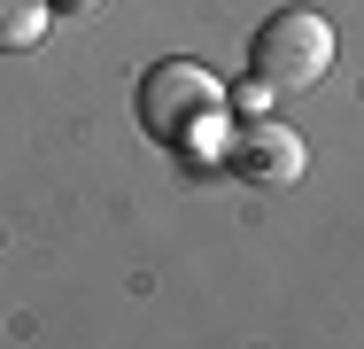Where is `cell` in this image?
I'll use <instances>...</instances> for the list:
<instances>
[{"mask_svg":"<svg viewBox=\"0 0 364 349\" xmlns=\"http://www.w3.org/2000/svg\"><path fill=\"white\" fill-rule=\"evenodd\" d=\"M248 187H294L302 171H310V147L287 132V125H272V117H256V125H240L232 140V155H225Z\"/></svg>","mask_w":364,"mask_h":349,"instance_id":"cell-3","label":"cell"},{"mask_svg":"<svg viewBox=\"0 0 364 349\" xmlns=\"http://www.w3.org/2000/svg\"><path fill=\"white\" fill-rule=\"evenodd\" d=\"M248 70H256L272 93H310V85L333 70V24H326L318 8H279L272 24H256Z\"/></svg>","mask_w":364,"mask_h":349,"instance_id":"cell-1","label":"cell"},{"mask_svg":"<svg viewBox=\"0 0 364 349\" xmlns=\"http://www.w3.org/2000/svg\"><path fill=\"white\" fill-rule=\"evenodd\" d=\"M55 31V0H0V55H23Z\"/></svg>","mask_w":364,"mask_h":349,"instance_id":"cell-4","label":"cell"},{"mask_svg":"<svg viewBox=\"0 0 364 349\" xmlns=\"http://www.w3.org/2000/svg\"><path fill=\"white\" fill-rule=\"evenodd\" d=\"M218 109H225V85L202 63H178V55H171V63H155L140 78V125L155 140H186L194 125H210Z\"/></svg>","mask_w":364,"mask_h":349,"instance_id":"cell-2","label":"cell"}]
</instances>
